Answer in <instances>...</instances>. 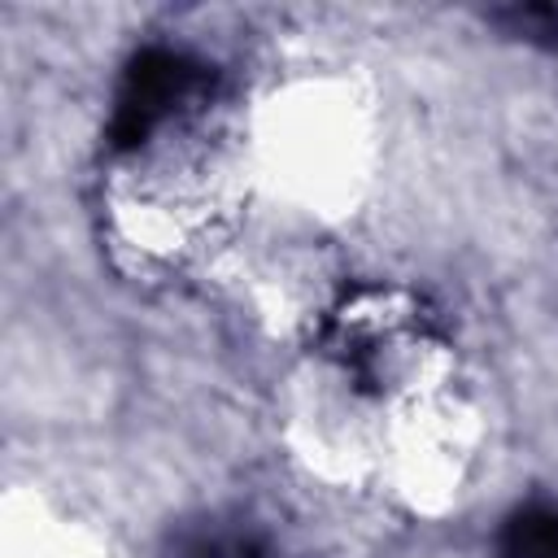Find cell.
<instances>
[{
    "label": "cell",
    "mask_w": 558,
    "mask_h": 558,
    "mask_svg": "<svg viewBox=\"0 0 558 558\" xmlns=\"http://www.w3.org/2000/svg\"><path fill=\"white\" fill-rule=\"evenodd\" d=\"M205 87H209V74L201 61L170 48H144L140 57H131L113 100V122H109L113 148H140L170 118L174 105L192 100Z\"/></svg>",
    "instance_id": "cell-1"
},
{
    "label": "cell",
    "mask_w": 558,
    "mask_h": 558,
    "mask_svg": "<svg viewBox=\"0 0 558 558\" xmlns=\"http://www.w3.org/2000/svg\"><path fill=\"white\" fill-rule=\"evenodd\" d=\"M497 558H558V506L532 501L514 510L497 536Z\"/></svg>",
    "instance_id": "cell-2"
},
{
    "label": "cell",
    "mask_w": 558,
    "mask_h": 558,
    "mask_svg": "<svg viewBox=\"0 0 558 558\" xmlns=\"http://www.w3.org/2000/svg\"><path fill=\"white\" fill-rule=\"evenodd\" d=\"M174 558H266V541L240 523H205L179 536Z\"/></svg>",
    "instance_id": "cell-3"
}]
</instances>
